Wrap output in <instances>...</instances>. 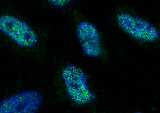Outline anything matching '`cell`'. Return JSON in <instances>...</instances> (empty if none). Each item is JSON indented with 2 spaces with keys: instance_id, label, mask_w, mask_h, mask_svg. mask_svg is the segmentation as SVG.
<instances>
[{
  "instance_id": "cell-2",
  "label": "cell",
  "mask_w": 160,
  "mask_h": 113,
  "mask_svg": "<svg viewBox=\"0 0 160 113\" xmlns=\"http://www.w3.org/2000/svg\"><path fill=\"white\" fill-rule=\"evenodd\" d=\"M0 31L22 47H32L38 41L37 32L28 24L11 15L0 16Z\"/></svg>"
},
{
  "instance_id": "cell-4",
  "label": "cell",
  "mask_w": 160,
  "mask_h": 113,
  "mask_svg": "<svg viewBox=\"0 0 160 113\" xmlns=\"http://www.w3.org/2000/svg\"><path fill=\"white\" fill-rule=\"evenodd\" d=\"M121 28L134 38L144 42H153L159 37L157 28L145 20L125 13L117 16Z\"/></svg>"
},
{
  "instance_id": "cell-1",
  "label": "cell",
  "mask_w": 160,
  "mask_h": 113,
  "mask_svg": "<svg viewBox=\"0 0 160 113\" xmlns=\"http://www.w3.org/2000/svg\"><path fill=\"white\" fill-rule=\"evenodd\" d=\"M62 76L68 95L75 103L87 105L95 99V95L88 87L87 77L81 68L69 64L62 70Z\"/></svg>"
},
{
  "instance_id": "cell-3",
  "label": "cell",
  "mask_w": 160,
  "mask_h": 113,
  "mask_svg": "<svg viewBox=\"0 0 160 113\" xmlns=\"http://www.w3.org/2000/svg\"><path fill=\"white\" fill-rule=\"evenodd\" d=\"M43 98L33 90L22 91L0 101V113H35L40 109Z\"/></svg>"
},
{
  "instance_id": "cell-5",
  "label": "cell",
  "mask_w": 160,
  "mask_h": 113,
  "mask_svg": "<svg viewBox=\"0 0 160 113\" xmlns=\"http://www.w3.org/2000/svg\"><path fill=\"white\" fill-rule=\"evenodd\" d=\"M77 35L84 53L90 57L100 56L102 54L98 30L91 22L82 21L77 27Z\"/></svg>"
},
{
  "instance_id": "cell-6",
  "label": "cell",
  "mask_w": 160,
  "mask_h": 113,
  "mask_svg": "<svg viewBox=\"0 0 160 113\" xmlns=\"http://www.w3.org/2000/svg\"><path fill=\"white\" fill-rule=\"evenodd\" d=\"M73 0H48L51 5L57 7H64L71 3Z\"/></svg>"
}]
</instances>
